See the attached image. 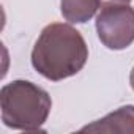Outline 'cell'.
<instances>
[{
  "instance_id": "6da1fadb",
  "label": "cell",
  "mask_w": 134,
  "mask_h": 134,
  "mask_svg": "<svg viewBox=\"0 0 134 134\" xmlns=\"http://www.w3.org/2000/svg\"><path fill=\"white\" fill-rule=\"evenodd\" d=\"M88 58L82 35L70 24H49L43 29L32 51L33 68L49 81H62L77 74Z\"/></svg>"
},
{
  "instance_id": "7a4b0ae2",
  "label": "cell",
  "mask_w": 134,
  "mask_h": 134,
  "mask_svg": "<svg viewBox=\"0 0 134 134\" xmlns=\"http://www.w3.org/2000/svg\"><path fill=\"white\" fill-rule=\"evenodd\" d=\"M2 120L8 128L40 131L46 123L52 101L38 85L29 81H14L0 90Z\"/></svg>"
},
{
  "instance_id": "3957f363",
  "label": "cell",
  "mask_w": 134,
  "mask_h": 134,
  "mask_svg": "<svg viewBox=\"0 0 134 134\" xmlns=\"http://www.w3.org/2000/svg\"><path fill=\"white\" fill-rule=\"evenodd\" d=\"M96 32L106 47H128L134 41V8L129 3H103L96 16Z\"/></svg>"
},
{
  "instance_id": "277c9868",
  "label": "cell",
  "mask_w": 134,
  "mask_h": 134,
  "mask_svg": "<svg viewBox=\"0 0 134 134\" xmlns=\"http://www.w3.org/2000/svg\"><path fill=\"white\" fill-rule=\"evenodd\" d=\"M81 132H134V106H125L118 110L87 125Z\"/></svg>"
},
{
  "instance_id": "5b68a950",
  "label": "cell",
  "mask_w": 134,
  "mask_h": 134,
  "mask_svg": "<svg viewBox=\"0 0 134 134\" xmlns=\"http://www.w3.org/2000/svg\"><path fill=\"white\" fill-rule=\"evenodd\" d=\"M103 0H62L60 10L63 18L71 24H84L101 8Z\"/></svg>"
},
{
  "instance_id": "8992f818",
  "label": "cell",
  "mask_w": 134,
  "mask_h": 134,
  "mask_svg": "<svg viewBox=\"0 0 134 134\" xmlns=\"http://www.w3.org/2000/svg\"><path fill=\"white\" fill-rule=\"evenodd\" d=\"M131 0H103V3H129Z\"/></svg>"
},
{
  "instance_id": "52a82bcc",
  "label": "cell",
  "mask_w": 134,
  "mask_h": 134,
  "mask_svg": "<svg viewBox=\"0 0 134 134\" xmlns=\"http://www.w3.org/2000/svg\"><path fill=\"white\" fill-rule=\"evenodd\" d=\"M129 82H131V87H132V90H134V68H132V71H131V76H129Z\"/></svg>"
}]
</instances>
